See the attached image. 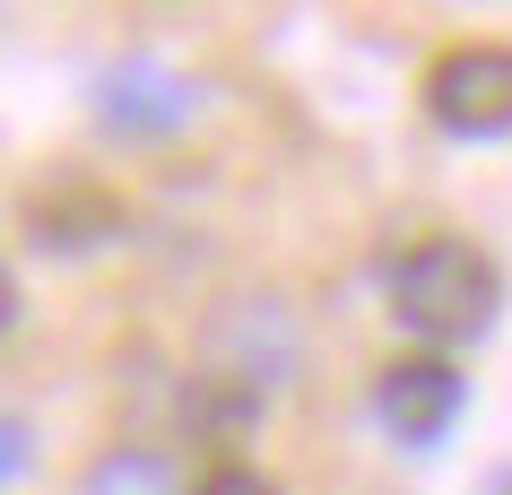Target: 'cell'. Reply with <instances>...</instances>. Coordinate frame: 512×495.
<instances>
[{"label": "cell", "mask_w": 512, "mask_h": 495, "mask_svg": "<svg viewBox=\"0 0 512 495\" xmlns=\"http://www.w3.org/2000/svg\"><path fill=\"white\" fill-rule=\"evenodd\" d=\"M382 287H391V313L426 339L434 357L486 339L495 313H504V270H495V252L469 244V235H417V244L382 270Z\"/></svg>", "instance_id": "cell-1"}, {"label": "cell", "mask_w": 512, "mask_h": 495, "mask_svg": "<svg viewBox=\"0 0 512 495\" xmlns=\"http://www.w3.org/2000/svg\"><path fill=\"white\" fill-rule=\"evenodd\" d=\"M426 113L452 139H504L512 131V44H452L426 70Z\"/></svg>", "instance_id": "cell-2"}, {"label": "cell", "mask_w": 512, "mask_h": 495, "mask_svg": "<svg viewBox=\"0 0 512 495\" xmlns=\"http://www.w3.org/2000/svg\"><path fill=\"white\" fill-rule=\"evenodd\" d=\"M460 400H469V383H460V365H452V357H434V348H417V357H391V365L374 374V417H382V435L408 443V452H426V443L452 435Z\"/></svg>", "instance_id": "cell-3"}, {"label": "cell", "mask_w": 512, "mask_h": 495, "mask_svg": "<svg viewBox=\"0 0 512 495\" xmlns=\"http://www.w3.org/2000/svg\"><path fill=\"white\" fill-rule=\"evenodd\" d=\"M96 113H105V131H113V139H174V131H191L200 87L174 79L165 61L131 53V61H113V70H105V87H96Z\"/></svg>", "instance_id": "cell-4"}, {"label": "cell", "mask_w": 512, "mask_h": 495, "mask_svg": "<svg viewBox=\"0 0 512 495\" xmlns=\"http://www.w3.org/2000/svg\"><path fill=\"white\" fill-rule=\"evenodd\" d=\"M27 235L53 252H87L113 235V200L96 192V183H79V174H61V183H44V192L27 200Z\"/></svg>", "instance_id": "cell-5"}, {"label": "cell", "mask_w": 512, "mask_h": 495, "mask_svg": "<svg viewBox=\"0 0 512 495\" xmlns=\"http://www.w3.org/2000/svg\"><path fill=\"white\" fill-rule=\"evenodd\" d=\"M79 495H191V487L174 478L165 452H148V443H113L105 461L79 469Z\"/></svg>", "instance_id": "cell-6"}, {"label": "cell", "mask_w": 512, "mask_h": 495, "mask_svg": "<svg viewBox=\"0 0 512 495\" xmlns=\"http://www.w3.org/2000/svg\"><path fill=\"white\" fill-rule=\"evenodd\" d=\"M191 495H278V487L261 478V469H243V461H217V469H209V478H200Z\"/></svg>", "instance_id": "cell-7"}, {"label": "cell", "mask_w": 512, "mask_h": 495, "mask_svg": "<svg viewBox=\"0 0 512 495\" xmlns=\"http://www.w3.org/2000/svg\"><path fill=\"white\" fill-rule=\"evenodd\" d=\"M486 495H512V469H495V478H486Z\"/></svg>", "instance_id": "cell-8"}]
</instances>
